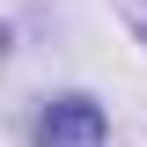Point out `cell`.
Instances as JSON below:
<instances>
[{"label":"cell","mask_w":147,"mask_h":147,"mask_svg":"<svg viewBox=\"0 0 147 147\" xmlns=\"http://www.w3.org/2000/svg\"><path fill=\"white\" fill-rule=\"evenodd\" d=\"M125 15H132V30L147 37V0H125Z\"/></svg>","instance_id":"obj_2"},{"label":"cell","mask_w":147,"mask_h":147,"mask_svg":"<svg viewBox=\"0 0 147 147\" xmlns=\"http://www.w3.org/2000/svg\"><path fill=\"white\" fill-rule=\"evenodd\" d=\"M103 110L88 103V96H59L52 110H44V125H37V140L44 147H103Z\"/></svg>","instance_id":"obj_1"}]
</instances>
